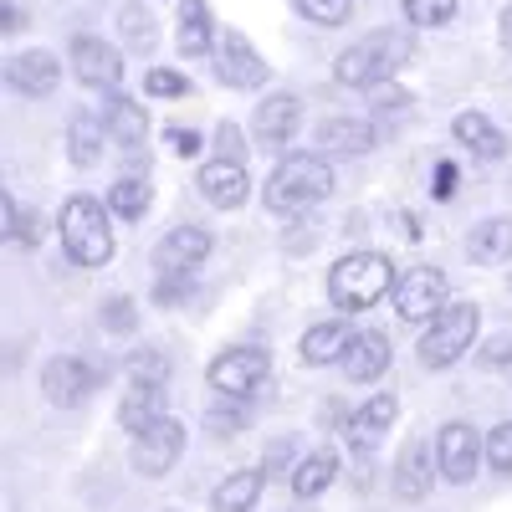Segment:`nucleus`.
I'll use <instances>...</instances> for the list:
<instances>
[{
  "label": "nucleus",
  "instance_id": "f257e3e1",
  "mask_svg": "<svg viewBox=\"0 0 512 512\" xmlns=\"http://www.w3.org/2000/svg\"><path fill=\"white\" fill-rule=\"evenodd\" d=\"M395 282L400 277L390 267V256L349 251L344 262H333V272H328V297H333V308H344V313H364V308L379 303V297H390Z\"/></svg>",
  "mask_w": 512,
  "mask_h": 512
},
{
  "label": "nucleus",
  "instance_id": "f03ea898",
  "mask_svg": "<svg viewBox=\"0 0 512 512\" xmlns=\"http://www.w3.org/2000/svg\"><path fill=\"white\" fill-rule=\"evenodd\" d=\"M328 190H333V164L323 154H287L267 180V210L297 216V210L328 200Z\"/></svg>",
  "mask_w": 512,
  "mask_h": 512
},
{
  "label": "nucleus",
  "instance_id": "7ed1b4c3",
  "mask_svg": "<svg viewBox=\"0 0 512 512\" xmlns=\"http://www.w3.org/2000/svg\"><path fill=\"white\" fill-rule=\"evenodd\" d=\"M405 62H410V36H400V31H374V36L354 41L349 52H338L333 77L344 82V88H374V82H384L390 72H400Z\"/></svg>",
  "mask_w": 512,
  "mask_h": 512
},
{
  "label": "nucleus",
  "instance_id": "20e7f679",
  "mask_svg": "<svg viewBox=\"0 0 512 512\" xmlns=\"http://www.w3.org/2000/svg\"><path fill=\"white\" fill-rule=\"evenodd\" d=\"M62 246L77 267H103L113 256V231H108V210L93 195H72L62 205Z\"/></svg>",
  "mask_w": 512,
  "mask_h": 512
},
{
  "label": "nucleus",
  "instance_id": "39448f33",
  "mask_svg": "<svg viewBox=\"0 0 512 512\" xmlns=\"http://www.w3.org/2000/svg\"><path fill=\"white\" fill-rule=\"evenodd\" d=\"M477 328H482L477 303H446V308L431 318L425 338H420V364H425V369H451L461 354L477 349Z\"/></svg>",
  "mask_w": 512,
  "mask_h": 512
},
{
  "label": "nucleus",
  "instance_id": "423d86ee",
  "mask_svg": "<svg viewBox=\"0 0 512 512\" xmlns=\"http://www.w3.org/2000/svg\"><path fill=\"white\" fill-rule=\"evenodd\" d=\"M446 308V272L441 267H410L395 282V313L405 323H431Z\"/></svg>",
  "mask_w": 512,
  "mask_h": 512
},
{
  "label": "nucleus",
  "instance_id": "0eeeda50",
  "mask_svg": "<svg viewBox=\"0 0 512 512\" xmlns=\"http://www.w3.org/2000/svg\"><path fill=\"white\" fill-rule=\"evenodd\" d=\"M180 456H185V425L175 415L149 420L144 431L134 436V466H139L144 477H164Z\"/></svg>",
  "mask_w": 512,
  "mask_h": 512
},
{
  "label": "nucleus",
  "instance_id": "6e6552de",
  "mask_svg": "<svg viewBox=\"0 0 512 512\" xmlns=\"http://www.w3.org/2000/svg\"><path fill=\"white\" fill-rule=\"evenodd\" d=\"M267 369H272L267 349H226L216 364H210V390L231 395V400H246L256 384L267 379Z\"/></svg>",
  "mask_w": 512,
  "mask_h": 512
},
{
  "label": "nucleus",
  "instance_id": "1a4fd4ad",
  "mask_svg": "<svg viewBox=\"0 0 512 512\" xmlns=\"http://www.w3.org/2000/svg\"><path fill=\"white\" fill-rule=\"evenodd\" d=\"M482 451H487V446L477 441V431H472L466 420L441 425V436H436V466H441V477H446V482H456V487L472 482Z\"/></svg>",
  "mask_w": 512,
  "mask_h": 512
},
{
  "label": "nucleus",
  "instance_id": "9d476101",
  "mask_svg": "<svg viewBox=\"0 0 512 512\" xmlns=\"http://www.w3.org/2000/svg\"><path fill=\"white\" fill-rule=\"evenodd\" d=\"M216 77L226 82V88H246L251 93V88L267 82V62L241 31H226V36H216Z\"/></svg>",
  "mask_w": 512,
  "mask_h": 512
},
{
  "label": "nucleus",
  "instance_id": "9b49d317",
  "mask_svg": "<svg viewBox=\"0 0 512 512\" xmlns=\"http://www.w3.org/2000/svg\"><path fill=\"white\" fill-rule=\"evenodd\" d=\"M195 185H200V195H205L210 205H216V210H236V205H246V195H251L246 164H241V159H231V154H216L210 164H200Z\"/></svg>",
  "mask_w": 512,
  "mask_h": 512
},
{
  "label": "nucleus",
  "instance_id": "f8f14e48",
  "mask_svg": "<svg viewBox=\"0 0 512 512\" xmlns=\"http://www.w3.org/2000/svg\"><path fill=\"white\" fill-rule=\"evenodd\" d=\"M41 390H47L52 405H82L98 390V369L72 359V354H62V359H52L47 369H41Z\"/></svg>",
  "mask_w": 512,
  "mask_h": 512
},
{
  "label": "nucleus",
  "instance_id": "ddd939ff",
  "mask_svg": "<svg viewBox=\"0 0 512 512\" xmlns=\"http://www.w3.org/2000/svg\"><path fill=\"white\" fill-rule=\"evenodd\" d=\"M72 72L88 88H118L123 82V57L108 47L103 36H77L72 41Z\"/></svg>",
  "mask_w": 512,
  "mask_h": 512
},
{
  "label": "nucleus",
  "instance_id": "4468645a",
  "mask_svg": "<svg viewBox=\"0 0 512 512\" xmlns=\"http://www.w3.org/2000/svg\"><path fill=\"white\" fill-rule=\"evenodd\" d=\"M395 415H400V400H395V395H374L369 405H359V410L349 415V425H344L349 446H354V451H374V446L384 441V431L395 425Z\"/></svg>",
  "mask_w": 512,
  "mask_h": 512
},
{
  "label": "nucleus",
  "instance_id": "2eb2a0df",
  "mask_svg": "<svg viewBox=\"0 0 512 512\" xmlns=\"http://www.w3.org/2000/svg\"><path fill=\"white\" fill-rule=\"evenodd\" d=\"M210 231H200V226H175L164 241H159V251H154V262H159V272H190V267H200L205 256H210Z\"/></svg>",
  "mask_w": 512,
  "mask_h": 512
},
{
  "label": "nucleus",
  "instance_id": "dca6fc26",
  "mask_svg": "<svg viewBox=\"0 0 512 512\" xmlns=\"http://www.w3.org/2000/svg\"><path fill=\"white\" fill-rule=\"evenodd\" d=\"M297 118H303L297 98H292V93H272L267 103H256V113H251V128H256V139H262V144L282 149V144L297 134Z\"/></svg>",
  "mask_w": 512,
  "mask_h": 512
},
{
  "label": "nucleus",
  "instance_id": "f3484780",
  "mask_svg": "<svg viewBox=\"0 0 512 512\" xmlns=\"http://www.w3.org/2000/svg\"><path fill=\"white\" fill-rule=\"evenodd\" d=\"M62 82V62L52 52H26V57H11V88L26 93V98H52Z\"/></svg>",
  "mask_w": 512,
  "mask_h": 512
},
{
  "label": "nucleus",
  "instance_id": "a211bd4d",
  "mask_svg": "<svg viewBox=\"0 0 512 512\" xmlns=\"http://www.w3.org/2000/svg\"><path fill=\"white\" fill-rule=\"evenodd\" d=\"M164 415V379H134L123 390V400H118V425L123 431H144L149 420H159Z\"/></svg>",
  "mask_w": 512,
  "mask_h": 512
},
{
  "label": "nucleus",
  "instance_id": "6ab92c4d",
  "mask_svg": "<svg viewBox=\"0 0 512 512\" xmlns=\"http://www.w3.org/2000/svg\"><path fill=\"white\" fill-rule=\"evenodd\" d=\"M103 123H108V134H113V144H118V149H128V154H134V149L144 144V134H149V118H144V103H134V98H123V93H113V98L103 103Z\"/></svg>",
  "mask_w": 512,
  "mask_h": 512
},
{
  "label": "nucleus",
  "instance_id": "aec40b11",
  "mask_svg": "<svg viewBox=\"0 0 512 512\" xmlns=\"http://www.w3.org/2000/svg\"><path fill=\"white\" fill-rule=\"evenodd\" d=\"M349 344H354V333H349V323H313L308 333H303V364H313V369H323V364H344V354H349Z\"/></svg>",
  "mask_w": 512,
  "mask_h": 512
},
{
  "label": "nucleus",
  "instance_id": "412c9836",
  "mask_svg": "<svg viewBox=\"0 0 512 512\" xmlns=\"http://www.w3.org/2000/svg\"><path fill=\"white\" fill-rule=\"evenodd\" d=\"M451 134H456V144H466L477 159H502V154H507V134H502L487 113H456Z\"/></svg>",
  "mask_w": 512,
  "mask_h": 512
},
{
  "label": "nucleus",
  "instance_id": "4be33fe9",
  "mask_svg": "<svg viewBox=\"0 0 512 512\" xmlns=\"http://www.w3.org/2000/svg\"><path fill=\"white\" fill-rule=\"evenodd\" d=\"M323 154H369L374 149V123L369 118H328L318 128Z\"/></svg>",
  "mask_w": 512,
  "mask_h": 512
},
{
  "label": "nucleus",
  "instance_id": "5701e85b",
  "mask_svg": "<svg viewBox=\"0 0 512 512\" xmlns=\"http://www.w3.org/2000/svg\"><path fill=\"white\" fill-rule=\"evenodd\" d=\"M103 139H113L103 113H72V123H67V154H72V164H82V169L98 164L103 159Z\"/></svg>",
  "mask_w": 512,
  "mask_h": 512
},
{
  "label": "nucleus",
  "instance_id": "b1692460",
  "mask_svg": "<svg viewBox=\"0 0 512 512\" xmlns=\"http://www.w3.org/2000/svg\"><path fill=\"white\" fill-rule=\"evenodd\" d=\"M344 369H349V379H359V384L379 379L384 369H390V338H384V333H354V344H349V354H344Z\"/></svg>",
  "mask_w": 512,
  "mask_h": 512
},
{
  "label": "nucleus",
  "instance_id": "393cba45",
  "mask_svg": "<svg viewBox=\"0 0 512 512\" xmlns=\"http://www.w3.org/2000/svg\"><path fill=\"white\" fill-rule=\"evenodd\" d=\"M395 492L405 502H420L425 492H431V446L425 441H410L395 461Z\"/></svg>",
  "mask_w": 512,
  "mask_h": 512
},
{
  "label": "nucleus",
  "instance_id": "a878e982",
  "mask_svg": "<svg viewBox=\"0 0 512 512\" xmlns=\"http://www.w3.org/2000/svg\"><path fill=\"white\" fill-rule=\"evenodd\" d=\"M466 251H472V262L482 267H502L512 262V216H492L472 231V241H466Z\"/></svg>",
  "mask_w": 512,
  "mask_h": 512
},
{
  "label": "nucleus",
  "instance_id": "bb28decb",
  "mask_svg": "<svg viewBox=\"0 0 512 512\" xmlns=\"http://www.w3.org/2000/svg\"><path fill=\"white\" fill-rule=\"evenodd\" d=\"M216 52V26H210L205 0H180V57Z\"/></svg>",
  "mask_w": 512,
  "mask_h": 512
},
{
  "label": "nucleus",
  "instance_id": "cd10ccee",
  "mask_svg": "<svg viewBox=\"0 0 512 512\" xmlns=\"http://www.w3.org/2000/svg\"><path fill=\"white\" fill-rule=\"evenodd\" d=\"M333 482H338V456L333 451H313V456H303V461L292 466V492L303 497V502L323 497Z\"/></svg>",
  "mask_w": 512,
  "mask_h": 512
},
{
  "label": "nucleus",
  "instance_id": "c85d7f7f",
  "mask_svg": "<svg viewBox=\"0 0 512 512\" xmlns=\"http://www.w3.org/2000/svg\"><path fill=\"white\" fill-rule=\"evenodd\" d=\"M262 487H267V477H262V472H231V477L216 487L210 507H216V512H251V507H256V497H262Z\"/></svg>",
  "mask_w": 512,
  "mask_h": 512
},
{
  "label": "nucleus",
  "instance_id": "c756f323",
  "mask_svg": "<svg viewBox=\"0 0 512 512\" xmlns=\"http://www.w3.org/2000/svg\"><path fill=\"white\" fill-rule=\"evenodd\" d=\"M108 210H113V216H123V221H139L144 210H149V185L134 180V175L118 180V185L108 190Z\"/></svg>",
  "mask_w": 512,
  "mask_h": 512
},
{
  "label": "nucleus",
  "instance_id": "7c9ffc66",
  "mask_svg": "<svg viewBox=\"0 0 512 512\" xmlns=\"http://www.w3.org/2000/svg\"><path fill=\"white\" fill-rule=\"evenodd\" d=\"M118 26H123L128 47H144V52L154 47V36H159V31H154V16H149L144 6H123V11H118Z\"/></svg>",
  "mask_w": 512,
  "mask_h": 512
},
{
  "label": "nucleus",
  "instance_id": "2f4dec72",
  "mask_svg": "<svg viewBox=\"0 0 512 512\" xmlns=\"http://www.w3.org/2000/svg\"><path fill=\"white\" fill-rule=\"evenodd\" d=\"M451 16H456V0H405L410 26H446Z\"/></svg>",
  "mask_w": 512,
  "mask_h": 512
},
{
  "label": "nucleus",
  "instance_id": "473e14b6",
  "mask_svg": "<svg viewBox=\"0 0 512 512\" xmlns=\"http://www.w3.org/2000/svg\"><path fill=\"white\" fill-rule=\"evenodd\" d=\"M297 11H303L313 26H338V21H349V6L354 0H292Z\"/></svg>",
  "mask_w": 512,
  "mask_h": 512
},
{
  "label": "nucleus",
  "instance_id": "72a5a7b5",
  "mask_svg": "<svg viewBox=\"0 0 512 512\" xmlns=\"http://www.w3.org/2000/svg\"><path fill=\"white\" fill-rule=\"evenodd\" d=\"M487 461H492V472H512V420L487 431Z\"/></svg>",
  "mask_w": 512,
  "mask_h": 512
},
{
  "label": "nucleus",
  "instance_id": "f704fd0d",
  "mask_svg": "<svg viewBox=\"0 0 512 512\" xmlns=\"http://www.w3.org/2000/svg\"><path fill=\"white\" fill-rule=\"evenodd\" d=\"M144 88H149L154 98H185V93H190V77L169 72V67H154V72L144 77Z\"/></svg>",
  "mask_w": 512,
  "mask_h": 512
},
{
  "label": "nucleus",
  "instance_id": "c9c22d12",
  "mask_svg": "<svg viewBox=\"0 0 512 512\" xmlns=\"http://www.w3.org/2000/svg\"><path fill=\"white\" fill-rule=\"evenodd\" d=\"M134 323H139V313H134L128 297H108V303H103V328L108 333H134Z\"/></svg>",
  "mask_w": 512,
  "mask_h": 512
},
{
  "label": "nucleus",
  "instance_id": "e433bc0d",
  "mask_svg": "<svg viewBox=\"0 0 512 512\" xmlns=\"http://www.w3.org/2000/svg\"><path fill=\"white\" fill-rule=\"evenodd\" d=\"M241 425H246L241 405H216V410H210V431H216V436H236Z\"/></svg>",
  "mask_w": 512,
  "mask_h": 512
},
{
  "label": "nucleus",
  "instance_id": "4c0bfd02",
  "mask_svg": "<svg viewBox=\"0 0 512 512\" xmlns=\"http://www.w3.org/2000/svg\"><path fill=\"white\" fill-rule=\"evenodd\" d=\"M369 103H374V113H405V108H410V93H400V88H384V82H374Z\"/></svg>",
  "mask_w": 512,
  "mask_h": 512
},
{
  "label": "nucleus",
  "instance_id": "58836bf2",
  "mask_svg": "<svg viewBox=\"0 0 512 512\" xmlns=\"http://www.w3.org/2000/svg\"><path fill=\"white\" fill-rule=\"evenodd\" d=\"M185 292H190V272H159V287H154L159 303H180Z\"/></svg>",
  "mask_w": 512,
  "mask_h": 512
},
{
  "label": "nucleus",
  "instance_id": "ea45409f",
  "mask_svg": "<svg viewBox=\"0 0 512 512\" xmlns=\"http://www.w3.org/2000/svg\"><path fill=\"white\" fill-rule=\"evenodd\" d=\"M128 369H134V379H164L169 374V359L164 354H134V359H128Z\"/></svg>",
  "mask_w": 512,
  "mask_h": 512
},
{
  "label": "nucleus",
  "instance_id": "a19ab883",
  "mask_svg": "<svg viewBox=\"0 0 512 512\" xmlns=\"http://www.w3.org/2000/svg\"><path fill=\"white\" fill-rule=\"evenodd\" d=\"M164 139H169V149H175V154H185V159L200 149V134H195V128H169Z\"/></svg>",
  "mask_w": 512,
  "mask_h": 512
},
{
  "label": "nucleus",
  "instance_id": "79ce46f5",
  "mask_svg": "<svg viewBox=\"0 0 512 512\" xmlns=\"http://www.w3.org/2000/svg\"><path fill=\"white\" fill-rule=\"evenodd\" d=\"M482 364H492V369L512 364V338H492V344L482 349Z\"/></svg>",
  "mask_w": 512,
  "mask_h": 512
},
{
  "label": "nucleus",
  "instance_id": "37998d69",
  "mask_svg": "<svg viewBox=\"0 0 512 512\" xmlns=\"http://www.w3.org/2000/svg\"><path fill=\"white\" fill-rule=\"evenodd\" d=\"M216 144H221V154L241 159V128H236V123H221V128H216Z\"/></svg>",
  "mask_w": 512,
  "mask_h": 512
},
{
  "label": "nucleus",
  "instance_id": "c03bdc74",
  "mask_svg": "<svg viewBox=\"0 0 512 512\" xmlns=\"http://www.w3.org/2000/svg\"><path fill=\"white\" fill-rule=\"evenodd\" d=\"M497 36H502V47L512 52V6L502 11V21H497Z\"/></svg>",
  "mask_w": 512,
  "mask_h": 512
},
{
  "label": "nucleus",
  "instance_id": "a18cd8bd",
  "mask_svg": "<svg viewBox=\"0 0 512 512\" xmlns=\"http://www.w3.org/2000/svg\"><path fill=\"white\" fill-rule=\"evenodd\" d=\"M0 26H6V31H16V26H26V21H21V11H16V6H6V21H0Z\"/></svg>",
  "mask_w": 512,
  "mask_h": 512
}]
</instances>
